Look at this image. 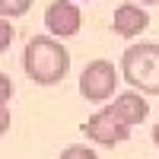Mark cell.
<instances>
[{
    "mask_svg": "<svg viewBox=\"0 0 159 159\" xmlns=\"http://www.w3.org/2000/svg\"><path fill=\"white\" fill-rule=\"evenodd\" d=\"M153 140H156V147H159V124L153 127Z\"/></svg>",
    "mask_w": 159,
    "mask_h": 159,
    "instance_id": "obj_13",
    "label": "cell"
},
{
    "mask_svg": "<svg viewBox=\"0 0 159 159\" xmlns=\"http://www.w3.org/2000/svg\"><path fill=\"white\" fill-rule=\"evenodd\" d=\"M7 127H10V111H7V105H0V137L7 134Z\"/></svg>",
    "mask_w": 159,
    "mask_h": 159,
    "instance_id": "obj_12",
    "label": "cell"
},
{
    "mask_svg": "<svg viewBox=\"0 0 159 159\" xmlns=\"http://www.w3.org/2000/svg\"><path fill=\"white\" fill-rule=\"evenodd\" d=\"M13 99V80L7 73H0V105H7Z\"/></svg>",
    "mask_w": 159,
    "mask_h": 159,
    "instance_id": "obj_11",
    "label": "cell"
},
{
    "mask_svg": "<svg viewBox=\"0 0 159 159\" xmlns=\"http://www.w3.org/2000/svg\"><path fill=\"white\" fill-rule=\"evenodd\" d=\"M61 159H99L96 150H89V147H67L61 153Z\"/></svg>",
    "mask_w": 159,
    "mask_h": 159,
    "instance_id": "obj_9",
    "label": "cell"
},
{
    "mask_svg": "<svg viewBox=\"0 0 159 159\" xmlns=\"http://www.w3.org/2000/svg\"><path fill=\"white\" fill-rule=\"evenodd\" d=\"M83 134H86L89 140L102 143V147H115V143H124V140L130 137V124L108 105V108H99V111L83 124Z\"/></svg>",
    "mask_w": 159,
    "mask_h": 159,
    "instance_id": "obj_3",
    "label": "cell"
},
{
    "mask_svg": "<svg viewBox=\"0 0 159 159\" xmlns=\"http://www.w3.org/2000/svg\"><path fill=\"white\" fill-rule=\"evenodd\" d=\"M80 22H83V16H80V10L73 0H54L48 10H45V25L51 35L57 38H70L80 32Z\"/></svg>",
    "mask_w": 159,
    "mask_h": 159,
    "instance_id": "obj_5",
    "label": "cell"
},
{
    "mask_svg": "<svg viewBox=\"0 0 159 159\" xmlns=\"http://www.w3.org/2000/svg\"><path fill=\"white\" fill-rule=\"evenodd\" d=\"M22 67L29 73V80H35L38 86H54L61 83L70 70V54L67 48L54 38H45V35H35L29 45H25V54H22Z\"/></svg>",
    "mask_w": 159,
    "mask_h": 159,
    "instance_id": "obj_1",
    "label": "cell"
},
{
    "mask_svg": "<svg viewBox=\"0 0 159 159\" xmlns=\"http://www.w3.org/2000/svg\"><path fill=\"white\" fill-rule=\"evenodd\" d=\"M115 86H118V70L108 61H92V64H86V70L80 73V92H83V99H89V102L111 99Z\"/></svg>",
    "mask_w": 159,
    "mask_h": 159,
    "instance_id": "obj_4",
    "label": "cell"
},
{
    "mask_svg": "<svg viewBox=\"0 0 159 159\" xmlns=\"http://www.w3.org/2000/svg\"><path fill=\"white\" fill-rule=\"evenodd\" d=\"M143 3H156V0H143Z\"/></svg>",
    "mask_w": 159,
    "mask_h": 159,
    "instance_id": "obj_14",
    "label": "cell"
},
{
    "mask_svg": "<svg viewBox=\"0 0 159 159\" xmlns=\"http://www.w3.org/2000/svg\"><path fill=\"white\" fill-rule=\"evenodd\" d=\"M29 7H32V0H0V16H22V13H29Z\"/></svg>",
    "mask_w": 159,
    "mask_h": 159,
    "instance_id": "obj_8",
    "label": "cell"
},
{
    "mask_svg": "<svg viewBox=\"0 0 159 159\" xmlns=\"http://www.w3.org/2000/svg\"><path fill=\"white\" fill-rule=\"evenodd\" d=\"M115 32L118 35H124V38H134V35H140L143 29L150 25V16L143 13L137 3H121L115 10Z\"/></svg>",
    "mask_w": 159,
    "mask_h": 159,
    "instance_id": "obj_6",
    "label": "cell"
},
{
    "mask_svg": "<svg viewBox=\"0 0 159 159\" xmlns=\"http://www.w3.org/2000/svg\"><path fill=\"white\" fill-rule=\"evenodd\" d=\"M111 108L121 115L127 124H140L143 118H147L150 105H147V99H143L140 92H121V96L115 99V105H111Z\"/></svg>",
    "mask_w": 159,
    "mask_h": 159,
    "instance_id": "obj_7",
    "label": "cell"
},
{
    "mask_svg": "<svg viewBox=\"0 0 159 159\" xmlns=\"http://www.w3.org/2000/svg\"><path fill=\"white\" fill-rule=\"evenodd\" d=\"M13 35H16V32H13V22H7L3 16H0V54L13 45Z\"/></svg>",
    "mask_w": 159,
    "mask_h": 159,
    "instance_id": "obj_10",
    "label": "cell"
},
{
    "mask_svg": "<svg viewBox=\"0 0 159 159\" xmlns=\"http://www.w3.org/2000/svg\"><path fill=\"white\" fill-rule=\"evenodd\" d=\"M121 73L134 89L159 96V45H134L121 57Z\"/></svg>",
    "mask_w": 159,
    "mask_h": 159,
    "instance_id": "obj_2",
    "label": "cell"
}]
</instances>
